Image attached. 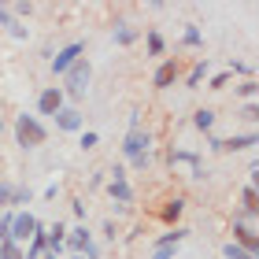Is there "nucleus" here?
<instances>
[{"instance_id":"obj_8","label":"nucleus","mask_w":259,"mask_h":259,"mask_svg":"<svg viewBox=\"0 0 259 259\" xmlns=\"http://www.w3.org/2000/svg\"><path fill=\"white\" fill-rule=\"evenodd\" d=\"M63 104H67V97H63L60 85H45L37 93V119H41V115H45V119H56V111H60Z\"/></svg>"},{"instance_id":"obj_17","label":"nucleus","mask_w":259,"mask_h":259,"mask_svg":"<svg viewBox=\"0 0 259 259\" xmlns=\"http://www.w3.org/2000/svg\"><path fill=\"white\" fill-rule=\"evenodd\" d=\"M185 237H189V230H185V226H170L167 233H159V237L152 241V248H178Z\"/></svg>"},{"instance_id":"obj_33","label":"nucleus","mask_w":259,"mask_h":259,"mask_svg":"<svg viewBox=\"0 0 259 259\" xmlns=\"http://www.w3.org/2000/svg\"><path fill=\"white\" fill-rule=\"evenodd\" d=\"M174 255H178V248H152L148 259H174Z\"/></svg>"},{"instance_id":"obj_13","label":"nucleus","mask_w":259,"mask_h":259,"mask_svg":"<svg viewBox=\"0 0 259 259\" xmlns=\"http://www.w3.org/2000/svg\"><path fill=\"white\" fill-rule=\"evenodd\" d=\"M108 196H111V204H119V207H134V185H130V178H111L108 182Z\"/></svg>"},{"instance_id":"obj_38","label":"nucleus","mask_w":259,"mask_h":259,"mask_svg":"<svg viewBox=\"0 0 259 259\" xmlns=\"http://www.w3.org/2000/svg\"><path fill=\"white\" fill-rule=\"evenodd\" d=\"M0 134H4V122H0Z\"/></svg>"},{"instance_id":"obj_7","label":"nucleus","mask_w":259,"mask_h":259,"mask_svg":"<svg viewBox=\"0 0 259 259\" xmlns=\"http://www.w3.org/2000/svg\"><path fill=\"white\" fill-rule=\"evenodd\" d=\"M178 78H182V63H178V56H167V60H159L156 70H152V85H156V89H170Z\"/></svg>"},{"instance_id":"obj_2","label":"nucleus","mask_w":259,"mask_h":259,"mask_svg":"<svg viewBox=\"0 0 259 259\" xmlns=\"http://www.w3.org/2000/svg\"><path fill=\"white\" fill-rule=\"evenodd\" d=\"M89 78H93V63L85 60V56H81V60L70 67L67 74H63V81H67V85H60V89H63V97L78 104V100L89 93Z\"/></svg>"},{"instance_id":"obj_4","label":"nucleus","mask_w":259,"mask_h":259,"mask_svg":"<svg viewBox=\"0 0 259 259\" xmlns=\"http://www.w3.org/2000/svg\"><path fill=\"white\" fill-rule=\"evenodd\" d=\"M81 56H85V41H70V45H63V49H56V56H52V74L63 78L67 70L81 60Z\"/></svg>"},{"instance_id":"obj_10","label":"nucleus","mask_w":259,"mask_h":259,"mask_svg":"<svg viewBox=\"0 0 259 259\" xmlns=\"http://www.w3.org/2000/svg\"><path fill=\"white\" fill-rule=\"evenodd\" d=\"M56 130L60 134H81V126H85V119H81V111L74 108V104H63L60 111H56Z\"/></svg>"},{"instance_id":"obj_15","label":"nucleus","mask_w":259,"mask_h":259,"mask_svg":"<svg viewBox=\"0 0 259 259\" xmlns=\"http://www.w3.org/2000/svg\"><path fill=\"white\" fill-rule=\"evenodd\" d=\"M145 52L152 56V60H159V56L167 60V37H163L156 26H148V30H145Z\"/></svg>"},{"instance_id":"obj_31","label":"nucleus","mask_w":259,"mask_h":259,"mask_svg":"<svg viewBox=\"0 0 259 259\" xmlns=\"http://www.w3.org/2000/svg\"><path fill=\"white\" fill-rule=\"evenodd\" d=\"M241 119H244V122H255V119H259V108H255V100L241 108Z\"/></svg>"},{"instance_id":"obj_19","label":"nucleus","mask_w":259,"mask_h":259,"mask_svg":"<svg viewBox=\"0 0 259 259\" xmlns=\"http://www.w3.org/2000/svg\"><path fill=\"white\" fill-rule=\"evenodd\" d=\"M207 70H211V60L200 56L193 63V70H189V78H185V89H200V81H207Z\"/></svg>"},{"instance_id":"obj_32","label":"nucleus","mask_w":259,"mask_h":259,"mask_svg":"<svg viewBox=\"0 0 259 259\" xmlns=\"http://www.w3.org/2000/svg\"><path fill=\"white\" fill-rule=\"evenodd\" d=\"M104 237H108L111 244H115V241H119V226H115V222H111V219H108V222H104Z\"/></svg>"},{"instance_id":"obj_28","label":"nucleus","mask_w":259,"mask_h":259,"mask_svg":"<svg viewBox=\"0 0 259 259\" xmlns=\"http://www.w3.org/2000/svg\"><path fill=\"white\" fill-rule=\"evenodd\" d=\"M70 211H74V219H78V222H85V215H89L85 196H74V200H70Z\"/></svg>"},{"instance_id":"obj_30","label":"nucleus","mask_w":259,"mask_h":259,"mask_svg":"<svg viewBox=\"0 0 259 259\" xmlns=\"http://www.w3.org/2000/svg\"><path fill=\"white\" fill-rule=\"evenodd\" d=\"M130 167H134V170H148V167H152V152H145V156H134V159H130Z\"/></svg>"},{"instance_id":"obj_20","label":"nucleus","mask_w":259,"mask_h":259,"mask_svg":"<svg viewBox=\"0 0 259 259\" xmlns=\"http://www.w3.org/2000/svg\"><path fill=\"white\" fill-rule=\"evenodd\" d=\"M182 45L185 49H204V30L196 22H185V33H182Z\"/></svg>"},{"instance_id":"obj_24","label":"nucleus","mask_w":259,"mask_h":259,"mask_svg":"<svg viewBox=\"0 0 259 259\" xmlns=\"http://www.w3.org/2000/svg\"><path fill=\"white\" fill-rule=\"evenodd\" d=\"M226 70H230V74H241V81H244V78H252V63H248V60H230Z\"/></svg>"},{"instance_id":"obj_9","label":"nucleus","mask_w":259,"mask_h":259,"mask_svg":"<svg viewBox=\"0 0 259 259\" xmlns=\"http://www.w3.org/2000/svg\"><path fill=\"white\" fill-rule=\"evenodd\" d=\"M148 148H152V134H148L145 126H141V130H126V137H122V156H126V159L145 156Z\"/></svg>"},{"instance_id":"obj_16","label":"nucleus","mask_w":259,"mask_h":259,"mask_svg":"<svg viewBox=\"0 0 259 259\" xmlns=\"http://www.w3.org/2000/svg\"><path fill=\"white\" fill-rule=\"evenodd\" d=\"M215 122H219V115H215V108H196L193 111V130H200V134H215Z\"/></svg>"},{"instance_id":"obj_25","label":"nucleus","mask_w":259,"mask_h":259,"mask_svg":"<svg viewBox=\"0 0 259 259\" xmlns=\"http://www.w3.org/2000/svg\"><path fill=\"white\" fill-rule=\"evenodd\" d=\"M230 78H233L230 70H219V74H211V78H207V89H215V93H219V89H226V85H230Z\"/></svg>"},{"instance_id":"obj_12","label":"nucleus","mask_w":259,"mask_h":259,"mask_svg":"<svg viewBox=\"0 0 259 259\" xmlns=\"http://www.w3.org/2000/svg\"><path fill=\"white\" fill-rule=\"evenodd\" d=\"M89 241H93V233L85 230V222H78V226H70V230H67V237H63V252H70V255H81Z\"/></svg>"},{"instance_id":"obj_1","label":"nucleus","mask_w":259,"mask_h":259,"mask_svg":"<svg viewBox=\"0 0 259 259\" xmlns=\"http://www.w3.org/2000/svg\"><path fill=\"white\" fill-rule=\"evenodd\" d=\"M11 130H15V141H19V148H26V152H33V148H41L45 141H49V130H45V122L37 119V115H15V122H11Z\"/></svg>"},{"instance_id":"obj_14","label":"nucleus","mask_w":259,"mask_h":259,"mask_svg":"<svg viewBox=\"0 0 259 259\" xmlns=\"http://www.w3.org/2000/svg\"><path fill=\"white\" fill-rule=\"evenodd\" d=\"M111 41L119 45V49H130V45H137L141 41V30L134 26V22H126V19H119L111 26Z\"/></svg>"},{"instance_id":"obj_36","label":"nucleus","mask_w":259,"mask_h":259,"mask_svg":"<svg viewBox=\"0 0 259 259\" xmlns=\"http://www.w3.org/2000/svg\"><path fill=\"white\" fill-rule=\"evenodd\" d=\"M45 259H60V255H52V252H45Z\"/></svg>"},{"instance_id":"obj_34","label":"nucleus","mask_w":259,"mask_h":259,"mask_svg":"<svg viewBox=\"0 0 259 259\" xmlns=\"http://www.w3.org/2000/svg\"><path fill=\"white\" fill-rule=\"evenodd\" d=\"M81 255H85V259H100V248H97V241H89V244H85V252H81Z\"/></svg>"},{"instance_id":"obj_37","label":"nucleus","mask_w":259,"mask_h":259,"mask_svg":"<svg viewBox=\"0 0 259 259\" xmlns=\"http://www.w3.org/2000/svg\"><path fill=\"white\" fill-rule=\"evenodd\" d=\"M70 259H85V255H70Z\"/></svg>"},{"instance_id":"obj_6","label":"nucleus","mask_w":259,"mask_h":259,"mask_svg":"<svg viewBox=\"0 0 259 259\" xmlns=\"http://www.w3.org/2000/svg\"><path fill=\"white\" fill-rule=\"evenodd\" d=\"M33 230H37V215H33V211H15V215H11V241H15L19 248H26Z\"/></svg>"},{"instance_id":"obj_22","label":"nucleus","mask_w":259,"mask_h":259,"mask_svg":"<svg viewBox=\"0 0 259 259\" xmlns=\"http://www.w3.org/2000/svg\"><path fill=\"white\" fill-rule=\"evenodd\" d=\"M233 93H237L244 104H252L255 93H259V81H255V78H244V81H237V85H233Z\"/></svg>"},{"instance_id":"obj_3","label":"nucleus","mask_w":259,"mask_h":259,"mask_svg":"<svg viewBox=\"0 0 259 259\" xmlns=\"http://www.w3.org/2000/svg\"><path fill=\"white\" fill-rule=\"evenodd\" d=\"M207 145H211V152H248V148L259 145V134H255V130H248V134H233V137H215V134H211Z\"/></svg>"},{"instance_id":"obj_26","label":"nucleus","mask_w":259,"mask_h":259,"mask_svg":"<svg viewBox=\"0 0 259 259\" xmlns=\"http://www.w3.org/2000/svg\"><path fill=\"white\" fill-rule=\"evenodd\" d=\"M0 259H26V255H22V248L15 241H4V244H0Z\"/></svg>"},{"instance_id":"obj_5","label":"nucleus","mask_w":259,"mask_h":259,"mask_svg":"<svg viewBox=\"0 0 259 259\" xmlns=\"http://www.w3.org/2000/svg\"><path fill=\"white\" fill-rule=\"evenodd\" d=\"M233 244L237 248H244V252H252V255H259V230H255V222H248V219H233Z\"/></svg>"},{"instance_id":"obj_21","label":"nucleus","mask_w":259,"mask_h":259,"mask_svg":"<svg viewBox=\"0 0 259 259\" xmlns=\"http://www.w3.org/2000/svg\"><path fill=\"white\" fill-rule=\"evenodd\" d=\"M30 200H33V193L26 189V185H11V207L8 211H26Z\"/></svg>"},{"instance_id":"obj_23","label":"nucleus","mask_w":259,"mask_h":259,"mask_svg":"<svg viewBox=\"0 0 259 259\" xmlns=\"http://www.w3.org/2000/svg\"><path fill=\"white\" fill-rule=\"evenodd\" d=\"M222 255H226V259H259V255H252V252L237 248V244H233V241H226V244H222Z\"/></svg>"},{"instance_id":"obj_18","label":"nucleus","mask_w":259,"mask_h":259,"mask_svg":"<svg viewBox=\"0 0 259 259\" xmlns=\"http://www.w3.org/2000/svg\"><path fill=\"white\" fill-rule=\"evenodd\" d=\"M255 211H259V193H255V185H244L241 189V219L255 222Z\"/></svg>"},{"instance_id":"obj_29","label":"nucleus","mask_w":259,"mask_h":259,"mask_svg":"<svg viewBox=\"0 0 259 259\" xmlns=\"http://www.w3.org/2000/svg\"><path fill=\"white\" fill-rule=\"evenodd\" d=\"M78 145L85 148V152L97 148V145H100V134H97V130H81V141H78Z\"/></svg>"},{"instance_id":"obj_27","label":"nucleus","mask_w":259,"mask_h":259,"mask_svg":"<svg viewBox=\"0 0 259 259\" xmlns=\"http://www.w3.org/2000/svg\"><path fill=\"white\" fill-rule=\"evenodd\" d=\"M11 215H15V211H0V244L11 241Z\"/></svg>"},{"instance_id":"obj_11","label":"nucleus","mask_w":259,"mask_h":259,"mask_svg":"<svg viewBox=\"0 0 259 259\" xmlns=\"http://www.w3.org/2000/svg\"><path fill=\"white\" fill-rule=\"evenodd\" d=\"M185 207H189V200H185V196H170L167 200V204H163L159 207V222H163V226H182V215H185Z\"/></svg>"},{"instance_id":"obj_35","label":"nucleus","mask_w":259,"mask_h":259,"mask_svg":"<svg viewBox=\"0 0 259 259\" xmlns=\"http://www.w3.org/2000/svg\"><path fill=\"white\" fill-rule=\"evenodd\" d=\"M130 130H141V108L130 111Z\"/></svg>"}]
</instances>
